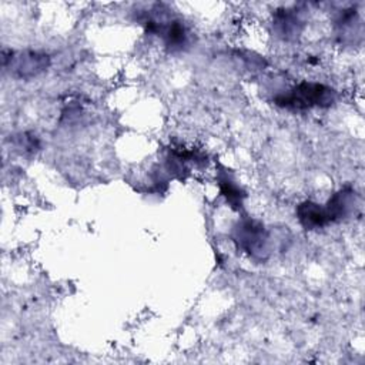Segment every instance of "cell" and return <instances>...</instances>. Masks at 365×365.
I'll list each match as a JSON object with an SVG mask.
<instances>
[{
	"mask_svg": "<svg viewBox=\"0 0 365 365\" xmlns=\"http://www.w3.org/2000/svg\"><path fill=\"white\" fill-rule=\"evenodd\" d=\"M335 90L321 84L302 81L292 87L287 94L275 97V104L292 110H307L312 107H329L335 101Z\"/></svg>",
	"mask_w": 365,
	"mask_h": 365,
	"instance_id": "obj_1",
	"label": "cell"
},
{
	"mask_svg": "<svg viewBox=\"0 0 365 365\" xmlns=\"http://www.w3.org/2000/svg\"><path fill=\"white\" fill-rule=\"evenodd\" d=\"M234 241L238 248L255 259H265L269 255L271 235L267 228L255 220H242L234 227Z\"/></svg>",
	"mask_w": 365,
	"mask_h": 365,
	"instance_id": "obj_2",
	"label": "cell"
},
{
	"mask_svg": "<svg viewBox=\"0 0 365 365\" xmlns=\"http://www.w3.org/2000/svg\"><path fill=\"white\" fill-rule=\"evenodd\" d=\"M48 66V57L36 51H10V57L3 53V67H10V73L20 78H29L41 73Z\"/></svg>",
	"mask_w": 365,
	"mask_h": 365,
	"instance_id": "obj_3",
	"label": "cell"
},
{
	"mask_svg": "<svg viewBox=\"0 0 365 365\" xmlns=\"http://www.w3.org/2000/svg\"><path fill=\"white\" fill-rule=\"evenodd\" d=\"M356 207V192L352 188H342L335 192L325 204V212L329 222H336L348 217Z\"/></svg>",
	"mask_w": 365,
	"mask_h": 365,
	"instance_id": "obj_4",
	"label": "cell"
},
{
	"mask_svg": "<svg viewBox=\"0 0 365 365\" xmlns=\"http://www.w3.org/2000/svg\"><path fill=\"white\" fill-rule=\"evenodd\" d=\"M297 217L305 230H317L329 224L325 208L312 201H304L297 207Z\"/></svg>",
	"mask_w": 365,
	"mask_h": 365,
	"instance_id": "obj_5",
	"label": "cell"
},
{
	"mask_svg": "<svg viewBox=\"0 0 365 365\" xmlns=\"http://www.w3.org/2000/svg\"><path fill=\"white\" fill-rule=\"evenodd\" d=\"M298 23H301V21L289 10H284V11H279L275 14V24L278 27V31L285 38H289L291 36H295L297 33H299Z\"/></svg>",
	"mask_w": 365,
	"mask_h": 365,
	"instance_id": "obj_6",
	"label": "cell"
},
{
	"mask_svg": "<svg viewBox=\"0 0 365 365\" xmlns=\"http://www.w3.org/2000/svg\"><path fill=\"white\" fill-rule=\"evenodd\" d=\"M220 188H221V194L227 198L228 202L234 204V205H241V198L244 197V192L235 185L234 181H231L228 178V175H222L218 180Z\"/></svg>",
	"mask_w": 365,
	"mask_h": 365,
	"instance_id": "obj_7",
	"label": "cell"
}]
</instances>
